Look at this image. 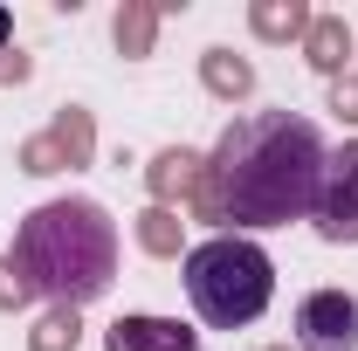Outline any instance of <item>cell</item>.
Here are the masks:
<instances>
[{
  "label": "cell",
  "mask_w": 358,
  "mask_h": 351,
  "mask_svg": "<svg viewBox=\"0 0 358 351\" xmlns=\"http://www.w3.org/2000/svg\"><path fill=\"white\" fill-rule=\"evenodd\" d=\"M317 234H324V241H358V145H345V152L324 166Z\"/></svg>",
  "instance_id": "5b68a950"
},
{
  "label": "cell",
  "mask_w": 358,
  "mask_h": 351,
  "mask_svg": "<svg viewBox=\"0 0 358 351\" xmlns=\"http://www.w3.org/2000/svg\"><path fill=\"white\" fill-rule=\"evenodd\" d=\"M331 145L296 110H255L234 117L214 145V166L200 179V214L234 227H289L317 214Z\"/></svg>",
  "instance_id": "6da1fadb"
},
{
  "label": "cell",
  "mask_w": 358,
  "mask_h": 351,
  "mask_svg": "<svg viewBox=\"0 0 358 351\" xmlns=\"http://www.w3.org/2000/svg\"><path fill=\"white\" fill-rule=\"evenodd\" d=\"M62 345H76V310H55L42 324V338H35V351H62Z\"/></svg>",
  "instance_id": "9c48e42d"
},
{
  "label": "cell",
  "mask_w": 358,
  "mask_h": 351,
  "mask_svg": "<svg viewBox=\"0 0 358 351\" xmlns=\"http://www.w3.org/2000/svg\"><path fill=\"white\" fill-rule=\"evenodd\" d=\"M296 345L303 351H358V296L317 289L296 303Z\"/></svg>",
  "instance_id": "277c9868"
},
{
  "label": "cell",
  "mask_w": 358,
  "mask_h": 351,
  "mask_svg": "<svg viewBox=\"0 0 358 351\" xmlns=\"http://www.w3.org/2000/svg\"><path fill=\"white\" fill-rule=\"evenodd\" d=\"M207 83L221 89V96H241V89L255 83V76H248V62H234L227 48H214V55H207Z\"/></svg>",
  "instance_id": "52a82bcc"
},
{
  "label": "cell",
  "mask_w": 358,
  "mask_h": 351,
  "mask_svg": "<svg viewBox=\"0 0 358 351\" xmlns=\"http://www.w3.org/2000/svg\"><path fill=\"white\" fill-rule=\"evenodd\" d=\"M117 42H124V48L138 55V48L152 42V21H145V14H117Z\"/></svg>",
  "instance_id": "8fae6325"
},
{
  "label": "cell",
  "mask_w": 358,
  "mask_h": 351,
  "mask_svg": "<svg viewBox=\"0 0 358 351\" xmlns=\"http://www.w3.org/2000/svg\"><path fill=\"white\" fill-rule=\"evenodd\" d=\"M345 48H352V35H345L338 21H317V28H310V55L324 62V69H338V62H345Z\"/></svg>",
  "instance_id": "ba28073f"
},
{
  "label": "cell",
  "mask_w": 358,
  "mask_h": 351,
  "mask_svg": "<svg viewBox=\"0 0 358 351\" xmlns=\"http://www.w3.org/2000/svg\"><path fill=\"white\" fill-rule=\"evenodd\" d=\"M255 28L262 35H296L303 28V7H255Z\"/></svg>",
  "instance_id": "30bf717a"
},
{
  "label": "cell",
  "mask_w": 358,
  "mask_h": 351,
  "mask_svg": "<svg viewBox=\"0 0 358 351\" xmlns=\"http://www.w3.org/2000/svg\"><path fill=\"white\" fill-rule=\"evenodd\" d=\"M103 351H200V338L173 317H117Z\"/></svg>",
  "instance_id": "8992f818"
},
{
  "label": "cell",
  "mask_w": 358,
  "mask_h": 351,
  "mask_svg": "<svg viewBox=\"0 0 358 351\" xmlns=\"http://www.w3.org/2000/svg\"><path fill=\"white\" fill-rule=\"evenodd\" d=\"M14 268L28 275V289L55 296L62 310L96 303L117 275V220L96 200H48L21 220L14 234Z\"/></svg>",
  "instance_id": "7a4b0ae2"
},
{
  "label": "cell",
  "mask_w": 358,
  "mask_h": 351,
  "mask_svg": "<svg viewBox=\"0 0 358 351\" xmlns=\"http://www.w3.org/2000/svg\"><path fill=\"white\" fill-rule=\"evenodd\" d=\"M186 296L200 310V324H214V331H241V324H255L275 296V262H268L262 241H248V234H214V241H200V248H186Z\"/></svg>",
  "instance_id": "3957f363"
},
{
  "label": "cell",
  "mask_w": 358,
  "mask_h": 351,
  "mask_svg": "<svg viewBox=\"0 0 358 351\" xmlns=\"http://www.w3.org/2000/svg\"><path fill=\"white\" fill-rule=\"evenodd\" d=\"M145 241H152V248H173V214H166V207L145 214Z\"/></svg>",
  "instance_id": "7c38bea8"
}]
</instances>
